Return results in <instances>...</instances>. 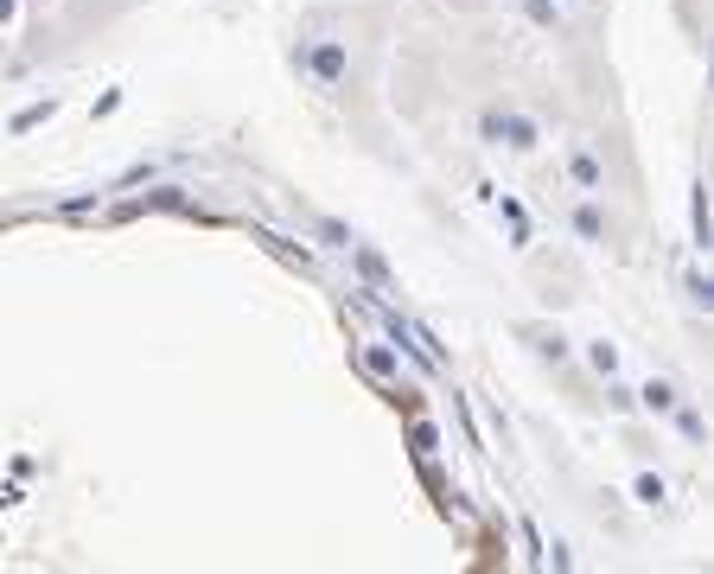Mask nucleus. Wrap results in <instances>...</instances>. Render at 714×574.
<instances>
[{
    "label": "nucleus",
    "instance_id": "obj_1",
    "mask_svg": "<svg viewBox=\"0 0 714 574\" xmlns=\"http://www.w3.org/2000/svg\"><path fill=\"white\" fill-rule=\"evenodd\" d=\"M339 65H344V51H339V45H319V51H313V71L326 77V83L339 77Z\"/></svg>",
    "mask_w": 714,
    "mask_h": 574
},
{
    "label": "nucleus",
    "instance_id": "obj_2",
    "mask_svg": "<svg viewBox=\"0 0 714 574\" xmlns=\"http://www.w3.org/2000/svg\"><path fill=\"white\" fill-rule=\"evenodd\" d=\"M574 179H581V186H587V191H600V166H594L587 153H574Z\"/></svg>",
    "mask_w": 714,
    "mask_h": 574
}]
</instances>
